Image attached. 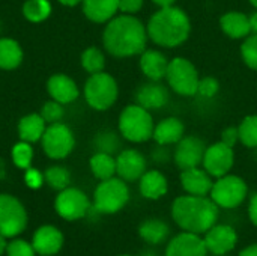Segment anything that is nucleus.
I'll use <instances>...</instances> for the list:
<instances>
[{
  "label": "nucleus",
  "mask_w": 257,
  "mask_h": 256,
  "mask_svg": "<svg viewBox=\"0 0 257 256\" xmlns=\"http://www.w3.org/2000/svg\"><path fill=\"white\" fill-rule=\"evenodd\" d=\"M93 207L98 213L113 214L120 211L130 201L128 186L122 178H108L101 181L95 190Z\"/></svg>",
  "instance_id": "7"
},
{
  "label": "nucleus",
  "mask_w": 257,
  "mask_h": 256,
  "mask_svg": "<svg viewBox=\"0 0 257 256\" xmlns=\"http://www.w3.org/2000/svg\"><path fill=\"white\" fill-rule=\"evenodd\" d=\"M199 80V71L190 59L178 56L169 60L166 81L175 94L181 97H196Z\"/></svg>",
  "instance_id": "5"
},
{
  "label": "nucleus",
  "mask_w": 257,
  "mask_h": 256,
  "mask_svg": "<svg viewBox=\"0 0 257 256\" xmlns=\"http://www.w3.org/2000/svg\"><path fill=\"white\" fill-rule=\"evenodd\" d=\"M47 89L51 95V98L60 104L72 103L78 98V88L74 83L72 78H69L65 74H54L50 77L47 83Z\"/></svg>",
  "instance_id": "22"
},
{
  "label": "nucleus",
  "mask_w": 257,
  "mask_h": 256,
  "mask_svg": "<svg viewBox=\"0 0 257 256\" xmlns=\"http://www.w3.org/2000/svg\"><path fill=\"white\" fill-rule=\"evenodd\" d=\"M42 148L44 152L50 157V158H65L75 145L74 140V134L69 130V127H66L62 122H56V124H50L42 137Z\"/></svg>",
  "instance_id": "9"
},
{
  "label": "nucleus",
  "mask_w": 257,
  "mask_h": 256,
  "mask_svg": "<svg viewBox=\"0 0 257 256\" xmlns=\"http://www.w3.org/2000/svg\"><path fill=\"white\" fill-rule=\"evenodd\" d=\"M24 180H26V184L32 189H38L42 184V175L36 169H27Z\"/></svg>",
  "instance_id": "42"
},
{
  "label": "nucleus",
  "mask_w": 257,
  "mask_h": 256,
  "mask_svg": "<svg viewBox=\"0 0 257 256\" xmlns=\"http://www.w3.org/2000/svg\"><path fill=\"white\" fill-rule=\"evenodd\" d=\"M149 39L163 48H175L182 45L191 33V21L188 14L176 5L160 8L154 12L146 24Z\"/></svg>",
  "instance_id": "3"
},
{
  "label": "nucleus",
  "mask_w": 257,
  "mask_h": 256,
  "mask_svg": "<svg viewBox=\"0 0 257 256\" xmlns=\"http://www.w3.org/2000/svg\"><path fill=\"white\" fill-rule=\"evenodd\" d=\"M212 177L205 170L197 167L185 169L181 172V186L187 195L194 196H208L212 189Z\"/></svg>",
  "instance_id": "18"
},
{
  "label": "nucleus",
  "mask_w": 257,
  "mask_h": 256,
  "mask_svg": "<svg viewBox=\"0 0 257 256\" xmlns=\"http://www.w3.org/2000/svg\"><path fill=\"white\" fill-rule=\"evenodd\" d=\"M218 205L208 196L184 195L172 205L173 222L185 232L205 234L218 220Z\"/></svg>",
  "instance_id": "2"
},
{
  "label": "nucleus",
  "mask_w": 257,
  "mask_h": 256,
  "mask_svg": "<svg viewBox=\"0 0 257 256\" xmlns=\"http://www.w3.org/2000/svg\"><path fill=\"white\" fill-rule=\"evenodd\" d=\"M223 143H226L230 148H235V145L239 142V133H238V127H229L221 133V139Z\"/></svg>",
  "instance_id": "41"
},
{
  "label": "nucleus",
  "mask_w": 257,
  "mask_h": 256,
  "mask_svg": "<svg viewBox=\"0 0 257 256\" xmlns=\"http://www.w3.org/2000/svg\"><path fill=\"white\" fill-rule=\"evenodd\" d=\"M184 136H185L184 122L179 118L170 116V118H164L155 125L152 139L157 142V145L167 146V145H176Z\"/></svg>",
  "instance_id": "20"
},
{
  "label": "nucleus",
  "mask_w": 257,
  "mask_h": 256,
  "mask_svg": "<svg viewBox=\"0 0 257 256\" xmlns=\"http://www.w3.org/2000/svg\"><path fill=\"white\" fill-rule=\"evenodd\" d=\"M3 175H5V164H3V161L0 160V178H3Z\"/></svg>",
  "instance_id": "49"
},
{
  "label": "nucleus",
  "mask_w": 257,
  "mask_h": 256,
  "mask_svg": "<svg viewBox=\"0 0 257 256\" xmlns=\"http://www.w3.org/2000/svg\"><path fill=\"white\" fill-rule=\"evenodd\" d=\"M250 3H251V6H254V8H257V0H248Z\"/></svg>",
  "instance_id": "50"
},
{
  "label": "nucleus",
  "mask_w": 257,
  "mask_h": 256,
  "mask_svg": "<svg viewBox=\"0 0 257 256\" xmlns=\"http://www.w3.org/2000/svg\"><path fill=\"white\" fill-rule=\"evenodd\" d=\"M122 256H128V255H122Z\"/></svg>",
  "instance_id": "51"
},
{
  "label": "nucleus",
  "mask_w": 257,
  "mask_h": 256,
  "mask_svg": "<svg viewBox=\"0 0 257 256\" xmlns=\"http://www.w3.org/2000/svg\"><path fill=\"white\" fill-rule=\"evenodd\" d=\"M89 164H90L92 174L101 181L113 178L116 174V158H113L111 154L96 152L95 155H92Z\"/></svg>",
  "instance_id": "29"
},
{
  "label": "nucleus",
  "mask_w": 257,
  "mask_h": 256,
  "mask_svg": "<svg viewBox=\"0 0 257 256\" xmlns=\"http://www.w3.org/2000/svg\"><path fill=\"white\" fill-rule=\"evenodd\" d=\"M81 65L89 74L101 72L105 66V59L102 51L96 47H89L81 54Z\"/></svg>",
  "instance_id": "32"
},
{
  "label": "nucleus",
  "mask_w": 257,
  "mask_h": 256,
  "mask_svg": "<svg viewBox=\"0 0 257 256\" xmlns=\"http://www.w3.org/2000/svg\"><path fill=\"white\" fill-rule=\"evenodd\" d=\"M206 145L202 139L194 136H184L178 143L173 154V160L181 170L197 167L203 161Z\"/></svg>",
  "instance_id": "13"
},
{
  "label": "nucleus",
  "mask_w": 257,
  "mask_h": 256,
  "mask_svg": "<svg viewBox=\"0 0 257 256\" xmlns=\"http://www.w3.org/2000/svg\"><path fill=\"white\" fill-rule=\"evenodd\" d=\"M239 256H257V244H251L239 252Z\"/></svg>",
  "instance_id": "45"
},
{
  "label": "nucleus",
  "mask_w": 257,
  "mask_h": 256,
  "mask_svg": "<svg viewBox=\"0 0 257 256\" xmlns=\"http://www.w3.org/2000/svg\"><path fill=\"white\" fill-rule=\"evenodd\" d=\"M221 30L232 39H244L251 35L248 15L241 11H229L220 18Z\"/></svg>",
  "instance_id": "21"
},
{
  "label": "nucleus",
  "mask_w": 257,
  "mask_h": 256,
  "mask_svg": "<svg viewBox=\"0 0 257 256\" xmlns=\"http://www.w3.org/2000/svg\"><path fill=\"white\" fill-rule=\"evenodd\" d=\"M170 101V92L161 81H149L142 84L136 92V103L146 110H160Z\"/></svg>",
  "instance_id": "17"
},
{
  "label": "nucleus",
  "mask_w": 257,
  "mask_h": 256,
  "mask_svg": "<svg viewBox=\"0 0 257 256\" xmlns=\"http://www.w3.org/2000/svg\"><path fill=\"white\" fill-rule=\"evenodd\" d=\"M169 59L154 48H146L140 54V69L151 81H163L166 78Z\"/></svg>",
  "instance_id": "19"
},
{
  "label": "nucleus",
  "mask_w": 257,
  "mask_h": 256,
  "mask_svg": "<svg viewBox=\"0 0 257 256\" xmlns=\"http://www.w3.org/2000/svg\"><path fill=\"white\" fill-rule=\"evenodd\" d=\"M45 180H47V183H48V186L51 189L62 192V190L68 189V186L71 183V175L65 167L54 166V167H50L45 172Z\"/></svg>",
  "instance_id": "33"
},
{
  "label": "nucleus",
  "mask_w": 257,
  "mask_h": 256,
  "mask_svg": "<svg viewBox=\"0 0 257 256\" xmlns=\"http://www.w3.org/2000/svg\"><path fill=\"white\" fill-rule=\"evenodd\" d=\"M145 5V0H119V11L122 14L134 15L139 11H142Z\"/></svg>",
  "instance_id": "40"
},
{
  "label": "nucleus",
  "mask_w": 257,
  "mask_h": 256,
  "mask_svg": "<svg viewBox=\"0 0 257 256\" xmlns=\"http://www.w3.org/2000/svg\"><path fill=\"white\" fill-rule=\"evenodd\" d=\"M146 26L134 15L122 14L111 18L102 33L104 48L114 57L142 54L148 45Z\"/></svg>",
  "instance_id": "1"
},
{
  "label": "nucleus",
  "mask_w": 257,
  "mask_h": 256,
  "mask_svg": "<svg viewBox=\"0 0 257 256\" xmlns=\"http://www.w3.org/2000/svg\"><path fill=\"white\" fill-rule=\"evenodd\" d=\"M117 94L119 88L116 80L104 71L90 74L84 86V98L87 104L95 110L110 109L116 103Z\"/></svg>",
  "instance_id": "6"
},
{
  "label": "nucleus",
  "mask_w": 257,
  "mask_h": 256,
  "mask_svg": "<svg viewBox=\"0 0 257 256\" xmlns=\"http://www.w3.org/2000/svg\"><path fill=\"white\" fill-rule=\"evenodd\" d=\"M220 91V81L215 77L206 75L200 77L199 86H197V95L203 98H214Z\"/></svg>",
  "instance_id": "36"
},
{
  "label": "nucleus",
  "mask_w": 257,
  "mask_h": 256,
  "mask_svg": "<svg viewBox=\"0 0 257 256\" xmlns=\"http://www.w3.org/2000/svg\"><path fill=\"white\" fill-rule=\"evenodd\" d=\"M248 216H250V220L251 223L257 226V193L251 196L250 199V204H248Z\"/></svg>",
  "instance_id": "43"
},
{
  "label": "nucleus",
  "mask_w": 257,
  "mask_h": 256,
  "mask_svg": "<svg viewBox=\"0 0 257 256\" xmlns=\"http://www.w3.org/2000/svg\"><path fill=\"white\" fill-rule=\"evenodd\" d=\"M45 124L47 122L42 119L41 115H27V116H24L18 124L20 139L27 142V143L39 140L42 137L45 128H47Z\"/></svg>",
  "instance_id": "26"
},
{
  "label": "nucleus",
  "mask_w": 257,
  "mask_h": 256,
  "mask_svg": "<svg viewBox=\"0 0 257 256\" xmlns=\"http://www.w3.org/2000/svg\"><path fill=\"white\" fill-rule=\"evenodd\" d=\"M119 11V0H83V12L93 23H108Z\"/></svg>",
  "instance_id": "25"
},
{
  "label": "nucleus",
  "mask_w": 257,
  "mask_h": 256,
  "mask_svg": "<svg viewBox=\"0 0 257 256\" xmlns=\"http://www.w3.org/2000/svg\"><path fill=\"white\" fill-rule=\"evenodd\" d=\"M203 241L206 244L208 252L212 255L223 256L232 252L238 243L236 231L229 225H214L208 232H205Z\"/></svg>",
  "instance_id": "14"
},
{
  "label": "nucleus",
  "mask_w": 257,
  "mask_h": 256,
  "mask_svg": "<svg viewBox=\"0 0 257 256\" xmlns=\"http://www.w3.org/2000/svg\"><path fill=\"white\" fill-rule=\"evenodd\" d=\"M248 20H250V29H251V33L257 35V11L251 12L248 15Z\"/></svg>",
  "instance_id": "44"
},
{
  "label": "nucleus",
  "mask_w": 257,
  "mask_h": 256,
  "mask_svg": "<svg viewBox=\"0 0 257 256\" xmlns=\"http://www.w3.org/2000/svg\"><path fill=\"white\" fill-rule=\"evenodd\" d=\"M139 181L142 196L151 201L163 198L169 190V183L160 170H146Z\"/></svg>",
  "instance_id": "24"
},
{
  "label": "nucleus",
  "mask_w": 257,
  "mask_h": 256,
  "mask_svg": "<svg viewBox=\"0 0 257 256\" xmlns=\"http://www.w3.org/2000/svg\"><path fill=\"white\" fill-rule=\"evenodd\" d=\"M238 133H239V142L250 148V149H256L257 148V115H248L245 116L239 127H238Z\"/></svg>",
  "instance_id": "30"
},
{
  "label": "nucleus",
  "mask_w": 257,
  "mask_h": 256,
  "mask_svg": "<svg viewBox=\"0 0 257 256\" xmlns=\"http://www.w3.org/2000/svg\"><path fill=\"white\" fill-rule=\"evenodd\" d=\"M6 252H8V256H35L33 246L21 240H15L11 244H8Z\"/></svg>",
  "instance_id": "39"
},
{
  "label": "nucleus",
  "mask_w": 257,
  "mask_h": 256,
  "mask_svg": "<svg viewBox=\"0 0 257 256\" xmlns=\"http://www.w3.org/2000/svg\"><path fill=\"white\" fill-rule=\"evenodd\" d=\"M62 5H65V6H75V5H78V3H81L83 0H59Z\"/></svg>",
  "instance_id": "47"
},
{
  "label": "nucleus",
  "mask_w": 257,
  "mask_h": 256,
  "mask_svg": "<svg viewBox=\"0 0 257 256\" xmlns=\"http://www.w3.org/2000/svg\"><path fill=\"white\" fill-rule=\"evenodd\" d=\"M154 128L155 124L151 112L137 103L126 106L119 116V131L133 143H143L152 139Z\"/></svg>",
  "instance_id": "4"
},
{
  "label": "nucleus",
  "mask_w": 257,
  "mask_h": 256,
  "mask_svg": "<svg viewBox=\"0 0 257 256\" xmlns=\"http://www.w3.org/2000/svg\"><path fill=\"white\" fill-rule=\"evenodd\" d=\"M242 62L253 71H257V35H248L241 44Z\"/></svg>",
  "instance_id": "34"
},
{
  "label": "nucleus",
  "mask_w": 257,
  "mask_h": 256,
  "mask_svg": "<svg viewBox=\"0 0 257 256\" xmlns=\"http://www.w3.org/2000/svg\"><path fill=\"white\" fill-rule=\"evenodd\" d=\"M169 232H170V229H169L167 223L163 220H158V219H151V220L143 222L139 229L140 237L149 244L163 243L169 237Z\"/></svg>",
  "instance_id": "28"
},
{
  "label": "nucleus",
  "mask_w": 257,
  "mask_h": 256,
  "mask_svg": "<svg viewBox=\"0 0 257 256\" xmlns=\"http://www.w3.org/2000/svg\"><path fill=\"white\" fill-rule=\"evenodd\" d=\"M146 172V158L137 149H125L116 157V174L123 181H137Z\"/></svg>",
  "instance_id": "16"
},
{
  "label": "nucleus",
  "mask_w": 257,
  "mask_h": 256,
  "mask_svg": "<svg viewBox=\"0 0 257 256\" xmlns=\"http://www.w3.org/2000/svg\"><path fill=\"white\" fill-rule=\"evenodd\" d=\"M208 253L206 244L200 235L184 231L170 240L164 256H208Z\"/></svg>",
  "instance_id": "15"
},
{
  "label": "nucleus",
  "mask_w": 257,
  "mask_h": 256,
  "mask_svg": "<svg viewBox=\"0 0 257 256\" xmlns=\"http://www.w3.org/2000/svg\"><path fill=\"white\" fill-rule=\"evenodd\" d=\"M23 60V50L20 44L11 38L0 39V68L14 69Z\"/></svg>",
  "instance_id": "27"
},
{
  "label": "nucleus",
  "mask_w": 257,
  "mask_h": 256,
  "mask_svg": "<svg viewBox=\"0 0 257 256\" xmlns=\"http://www.w3.org/2000/svg\"><path fill=\"white\" fill-rule=\"evenodd\" d=\"M248 195L247 183L238 175H224L214 181L209 198L218 205V208L232 210L239 207Z\"/></svg>",
  "instance_id": "8"
},
{
  "label": "nucleus",
  "mask_w": 257,
  "mask_h": 256,
  "mask_svg": "<svg viewBox=\"0 0 257 256\" xmlns=\"http://www.w3.org/2000/svg\"><path fill=\"white\" fill-rule=\"evenodd\" d=\"M96 146L99 149V152H107V154H111L113 151L117 149L119 146V142H117V137L114 133L111 131H107V133H101L96 139Z\"/></svg>",
  "instance_id": "38"
},
{
  "label": "nucleus",
  "mask_w": 257,
  "mask_h": 256,
  "mask_svg": "<svg viewBox=\"0 0 257 256\" xmlns=\"http://www.w3.org/2000/svg\"><path fill=\"white\" fill-rule=\"evenodd\" d=\"M32 157H33V149L24 140H21L12 148V160L15 166L20 169H29L32 163Z\"/></svg>",
  "instance_id": "35"
},
{
  "label": "nucleus",
  "mask_w": 257,
  "mask_h": 256,
  "mask_svg": "<svg viewBox=\"0 0 257 256\" xmlns=\"http://www.w3.org/2000/svg\"><path fill=\"white\" fill-rule=\"evenodd\" d=\"M6 247H8V244H6V241H5V237L0 234V256L3 255V252L6 250Z\"/></svg>",
  "instance_id": "48"
},
{
  "label": "nucleus",
  "mask_w": 257,
  "mask_h": 256,
  "mask_svg": "<svg viewBox=\"0 0 257 256\" xmlns=\"http://www.w3.org/2000/svg\"><path fill=\"white\" fill-rule=\"evenodd\" d=\"M158 8H169L176 3V0H152Z\"/></svg>",
  "instance_id": "46"
},
{
  "label": "nucleus",
  "mask_w": 257,
  "mask_h": 256,
  "mask_svg": "<svg viewBox=\"0 0 257 256\" xmlns=\"http://www.w3.org/2000/svg\"><path fill=\"white\" fill-rule=\"evenodd\" d=\"M63 244V237L59 229L53 226H42L35 232L33 237V249L39 255H54L60 250Z\"/></svg>",
  "instance_id": "23"
},
{
  "label": "nucleus",
  "mask_w": 257,
  "mask_h": 256,
  "mask_svg": "<svg viewBox=\"0 0 257 256\" xmlns=\"http://www.w3.org/2000/svg\"><path fill=\"white\" fill-rule=\"evenodd\" d=\"M202 164H203V169L215 180L227 175L235 164L233 148L227 146L221 140L206 146Z\"/></svg>",
  "instance_id": "11"
},
{
  "label": "nucleus",
  "mask_w": 257,
  "mask_h": 256,
  "mask_svg": "<svg viewBox=\"0 0 257 256\" xmlns=\"http://www.w3.org/2000/svg\"><path fill=\"white\" fill-rule=\"evenodd\" d=\"M27 223L23 205L9 195H0V234L3 237L18 235Z\"/></svg>",
  "instance_id": "10"
},
{
  "label": "nucleus",
  "mask_w": 257,
  "mask_h": 256,
  "mask_svg": "<svg viewBox=\"0 0 257 256\" xmlns=\"http://www.w3.org/2000/svg\"><path fill=\"white\" fill-rule=\"evenodd\" d=\"M56 211L65 220H77L87 214L90 202L87 196L78 189H65L59 193L54 202Z\"/></svg>",
  "instance_id": "12"
},
{
  "label": "nucleus",
  "mask_w": 257,
  "mask_h": 256,
  "mask_svg": "<svg viewBox=\"0 0 257 256\" xmlns=\"http://www.w3.org/2000/svg\"><path fill=\"white\" fill-rule=\"evenodd\" d=\"M41 116L47 124H56L62 119L63 116V109L62 104L57 101H48L42 106Z\"/></svg>",
  "instance_id": "37"
},
{
  "label": "nucleus",
  "mask_w": 257,
  "mask_h": 256,
  "mask_svg": "<svg viewBox=\"0 0 257 256\" xmlns=\"http://www.w3.org/2000/svg\"><path fill=\"white\" fill-rule=\"evenodd\" d=\"M51 12V5L48 0H27L23 6L24 17L32 23L44 21Z\"/></svg>",
  "instance_id": "31"
}]
</instances>
